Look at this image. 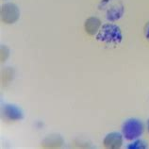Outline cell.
<instances>
[{
  "instance_id": "52a82bcc",
  "label": "cell",
  "mask_w": 149,
  "mask_h": 149,
  "mask_svg": "<svg viewBox=\"0 0 149 149\" xmlns=\"http://www.w3.org/2000/svg\"><path fill=\"white\" fill-rule=\"evenodd\" d=\"M101 26V21L97 17H90L85 21L84 27L89 35H95L99 31Z\"/></svg>"
},
{
  "instance_id": "ba28073f",
  "label": "cell",
  "mask_w": 149,
  "mask_h": 149,
  "mask_svg": "<svg viewBox=\"0 0 149 149\" xmlns=\"http://www.w3.org/2000/svg\"><path fill=\"white\" fill-rule=\"evenodd\" d=\"M147 147L148 144L143 140H137L127 146V149H146Z\"/></svg>"
},
{
  "instance_id": "277c9868",
  "label": "cell",
  "mask_w": 149,
  "mask_h": 149,
  "mask_svg": "<svg viewBox=\"0 0 149 149\" xmlns=\"http://www.w3.org/2000/svg\"><path fill=\"white\" fill-rule=\"evenodd\" d=\"M2 116L8 121H19L23 119L24 114L17 106L6 104L2 107Z\"/></svg>"
},
{
  "instance_id": "6da1fadb",
  "label": "cell",
  "mask_w": 149,
  "mask_h": 149,
  "mask_svg": "<svg viewBox=\"0 0 149 149\" xmlns=\"http://www.w3.org/2000/svg\"><path fill=\"white\" fill-rule=\"evenodd\" d=\"M96 40L109 45H117L122 42L123 34L118 26L105 24L97 33Z\"/></svg>"
},
{
  "instance_id": "8992f818",
  "label": "cell",
  "mask_w": 149,
  "mask_h": 149,
  "mask_svg": "<svg viewBox=\"0 0 149 149\" xmlns=\"http://www.w3.org/2000/svg\"><path fill=\"white\" fill-rule=\"evenodd\" d=\"M124 5L120 1L112 3L107 10V19L109 21H117L124 14Z\"/></svg>"
},
{
  "instance_id": "5b68a950",
  "label": "cell",
  "mask_w": 149,
  "mask_h": 149,
  "mask_svg": "<svg viewBox=\"0 0 149 149\" xmlns=\"http://www.w3.org/2000/svg\"><path fill=\"white\" fill-rule=\"evenodd\" d=\"M123 144V137L118 132H111L105 137L104 146L109 149H118Z\"/></svg>"
},
{
  "instance_id": "30bf717a",
  "label": "cell",
  "mask_w": 149,
  "mask_h": 149,
  "mask_svg": "<svg viewBox=\"0 0 149 149\" xmlns=\"http://www.w3.org/2000/svg\"><path fill=\"white\" fill-rule=\"evenodd\" d=\"M147 127H148V131H149V120H148V122H147Z\"/></svg>"
},
{
  "instance_id": "3957f363",
  "label": "cell",
  "mask_w": 149,
  "mask_h": 149,
  "mask_svg": "<svg viewBox=\"0 0 149 149\" xmlns=\"http://www.w3.org/2000/svg\"><path fill=\"white\" fill-rule=\"evenodd\" d=\"M1 19L6 24H14L20 16L18 7L13 3H7L1 7Z\"/></svg>"
},
{
  "instance_id": "9c48e42d",
  "label": "cell",
  "mask_w": 149,
  "mask_h": 149,
  "mask_svg": "<svg viewBox=\"0 0 149 149\" xmlns=\"http://www.w3.org/2000/svg\"><path fill=\"white\" fill-rule=\"evenodd\" d=\"M143 32H144V36H146V38L149 41V22L146 25V26H144Z\"/></svg>"
},
{
  "instance_id": "7a4b0ae2",
  "label": "cell",
  "mask_w": 149,
  "mask_h": 149,
  "mask_svg": "<svg viewBox=\"0 0 149 149\" xmlns=\"http://www.w3.org/2000/svg\"><path fill=\"white\" fill-rule=\"evenodd\" d=\"M122 130L125 138L128 141H132L142 136L144 130V127L142 121L136 118H131L124 123Z\"/></svg>"
}]
</instances>
